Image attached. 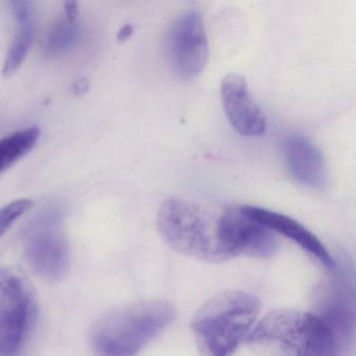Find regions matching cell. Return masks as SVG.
I'll return each instance as SVG.
<instances>
[{
	"label": "cell",
	"mask_w": 356,
	"mask_h": 356,
	"mask_svg": "<svg viewBox=\"0 0 356 356\" xmlns=\"http://www.w3.org/2000/svg\"><path fill=\"white\" fill-rule=\"evenodd\" d=\"M37 304L32 283L19 268H0V355L13 356L32 328Z\"/></svg>",
	"instance_id": "obj_5"
},
{
	"label": "cell",
	"mask_w": 356,
	"mask_h": 356,
	"mask_svg": "<svg viewBox=\"0 0 356 356\" xmlns=\"http://www.w3.org/2000/svg\"><path fill=\"white\" fill-rule=\"evenodd\" d=\"M174 306L163 300L137 302L99 318L91 330L95 356H135L174 322Z\"/></svg>",
	"instance_id": "obj_3"
},
{
	"label": "cell",
	"mask_w": 356,
	"mask_h": 356,
	"mask_svg": "<svg viewBox=\"0 0 356 356\" xmlns=\"http://www.w3.org/2000/svg\"><path fill=\"white\" fill-rule=\"evenodd\" d=\"M220 95L227 118L238 134L258 137L266 133V118L243 76L234 74L225 76L220 84Z\"/></svg>",
	"instance_id": "obj_10"
},
{
	"label": "cell",
	"mask_w": 356,
	"mask_h": 356,
	"mask_svg": "<svg viewBox=\"0 0 356 356\" xmlns=\"http://www.w3.org/2000/svg\"><path fill=\"white\" fill-rule=\"evenodd\" d=\"M260 356H337L334 335L316 314L277 309L266 314L248 335Z\"/></svg>",
	"instance_id": "obj_1"
},
{
	"label": "cell",
	"mask_w": 356,
	"mask_h": 356,
	"mask_svg": "<svg viewBox=\"0 0 356 356\" xmlns=\"http://www.w3.org/2000/svg\"><path fill=\"white\" fill-rule=\"evenodd\" d=\"M218 218L186 200H166L158 211V230L168 245L204 262L228 261L220 238Z\"/></svg>",
	"instance_id": "obj_4"
},
{
	"label": "cell",
	"mask_w": 356,
	"mask_h": 356,
	"mask_svg": "<svg viewBox=\"0 0 356 356\" xmlns=\"http://www.w3.org/2000/svg\"><path fill=\"white\" fill-rule=\"evenodd\" d=\"M37 127L17 131L0 140V175L28 155L40 138Z\"/></svg>",
	"instance_id": "obj_13"
},
{
	"label": "cell",
	"mask_w": 356,
	"mask_h": 356,
	"mask_svg": "<svg viewBox=\"0 0 356 356\" xmlns=\"http://www.w3.org/2000/svg\"><path fill=\"white\" fill-rule=\"evenodd\" d=\"M133 26L131 24H126L122 30L118 32V39L120 41H124L132 35Z\"/></svg>",
	"instance_id": "obj_18"
},
{
	"label": "cell",
	"mask_w": 356,
	"mask_h": 356,
	"mask_svg": "<svg viewBox=\"0 0 356 356\" xmlns=\"http://www.w3.org/2000/svg\"><path fill=\"white\" fill-rule=\"evenodd\" d=\"M239 209L251 220L259 222L270 231L280 233L283 236L291 239L304 251L316 257L325 268L330 270L335 268V261L325 245L318 241L316 235L312 234L307 228L297 220L284 214L270 211L266 208L256 207V206H243Z\"/></svg>",
	"instance_id": "obj_11"
},
{
	"label": "cell",
	"mask_w": 356,
	"mask_h": 356,
	"mask_svg": "<svg viewBox=\"0 0 356 356\" xmlns=\"http://www.w3.org/2000/svg\"><path fill=\"white\" fill-rule=\"evenodd\" d=\"M289 174L303 186L322 189L328 182V170L320 149L302 135H291L284 143Z\"/></svg>",
	"instance_id": "obj_12"
},
{
	"label": "cell",
	"mask_w": 356,
	"mask_h": 356,
	"mask_svg": "<svg viewBox=\"0 0 356 356\" xmlns=\"http://www.w3.org/2000/svg\"><path fill=\"white\" fill-rule=\"evenodd\" d=\"M12 12L17 22L34 19V8L30 1L16 0L11 3Z\"/></svg>",
	"instance_id": "obj_17"
},
{
	"label": "cell",
	"mask_w": 356,
	"mask_h": 356,
	"mask_svg": "<svg viewBox=\"0 0 356 356\" xmlns=\"http://www.w3.org/2000/svg\"><path fill=\"white\" fill-rule=\"evenodd\" d=\"M168 51L172 70L180 78L193 79L203 72L209 58V43L203 18L197 12H186L174 22Z\"/></svg>",
	"instance_id": "obj_7"
},
{
	"label": "cell",
	"mask_w": 356,
	"mask_h": 356,
	"mask_svg": "<svg viewBox=\"0 0 356 356\" xmlns=\"http://www.w3.org/2000/svg\"><path fill=\"white\" fill-rule=\"evenodd\" d=\"M218 238L229 260L241 255L272 257L277 250L273 231L245 216L239 208H231L220 214Z\"/></svg>",
	"instance_id": "obj_8"
},
{
	"label": "cell",
	"mask_w": 356,
	"mask_h": 356,
	"mask_svg": "<svg viewBox=\"0 0 356 356\" xmlns=\"http://www.w3.org/2000/svg\"><path fill=\"white\" fill-rule=\"evenodd\" d=\"M24 255L31 268L42 278L62 280L70 270L67 241L57 211L37 216L24 236Z\"/></svg>",
	"instance_id": "obj_6"
},
{
	"label": "cell",
	"mask_w": 356,
	"mask_h": 356,
	"mask_svg": "<svg viewBox=\"0 0 356 356\" xmlns=\"http://www.w3.org/2000/svg\"><path fill=\"white\" fill-rule=\"evenodd\" d=\"M19 30L16 33L11 47L8 51L3 64V74L6 76L15 74L24 63L33 45L35 37L34 20L18 22Z\"/></svg>",
	"instance_id": "obj_15"
},
{
	"label": "cell",
	"mask_w": 356,
	"mask_h": 356,
	"mask_svg": "<svg viewBox=\"0 0 356 356\" xmlns=\"http://www.w3.org/2000/svg\"><path fill=\"white\" fill-rule=\"evenodd\" d=\"M316 316L332 331L337 348L345 347L354 331V293L345 273L328 279L316 296Z\"/></svg>",
	"instance_id": "obj_9"
},
{
	"label": "cell",
	"mask_w": 356,
	"mask_h": 356,
	"mask_svg": "<svg viewBox=\"0 0 356 356\" xmlns=\"http://www.w3.org/2000/svg\"><path fill=\"white\" fill-rule=\"evenodd\" d=\"M33 202L29 199H19L0 208V236L26 211L32 208Z\"/></svg>",
	"instance_id": "obj_16"
},
{
	"label": "cell",
	"mask_w": 356,
	"mask_h": 356,
	"mask_svg": "<svg viewBox=\"0 0 356 356\" xmlns=\"http://www.w3.org/2000/svg\"><path fill=\"white\" fill-rule=\"evenodd\" d=\"M81 26L79 19L64 17L56 22L47 33L44 41V51L47 55L61 56L67 53L79 41Z\"/></svg>",
	"instance_id": "obj_14"
},
{
	"label": "cell",
	"mask_w": 356,
	"mask_h": 356,
	"mask_svg": "<svg viewBox=\"0 0 356 356\" xmlns=\"http://www.w3.org/2000/svg\"><path fill=\"white\" fill-rule=\"evenodd\" d=\"M261 303L245 291H220L201 306L191 322L202 356H231L251 332Z\"/></svg>",
	"instance_id": "obj_2"
}]
</instances>
